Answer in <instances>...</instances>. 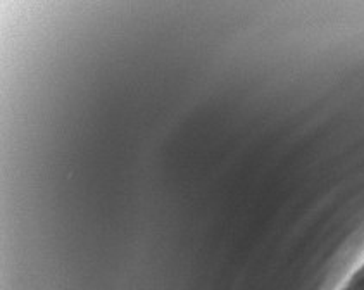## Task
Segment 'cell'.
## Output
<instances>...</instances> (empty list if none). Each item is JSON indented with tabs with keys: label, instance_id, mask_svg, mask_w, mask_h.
<instances>
[{
	"label": "cell",
	"instance_id": "1",
	"mask_svg": "<svg viewBox=\"0 0 364 290\" xmlns=\"http://www.w3.org/2000/svg\"><path fill=\"white\" fill-rule=\"evenodd\" d=\"M342 290H364V264L354 273V276L350 278L349 284H347Z\"/></svg>",
	"mask_w": 364,
	"mask_h": 290
}]
</instances>
